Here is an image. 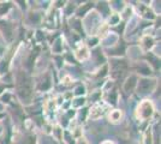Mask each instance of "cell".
<instances>
[{
	"label": "cell",
	"instance_id": "cell-1",
	"mask_svg": "<svg viewBox=\"0 0 161 144\" xmlns=\"http://www.w3.org/2000/svg\"><path fill=\"white\" fill-rule=\"evenodd\" d=\"M16 89H17V95L24 102H29V100L33 96V83L31 78L25 73V72H18L16 77Z\"/></svg>",
	"mask_w": 161,
	"mask_h": 144
},
{
	"label": "cell",
	"instance_id": "cell-2",
	"mask_svg": "<svg viewBox=\"0 0 161 144\" xmlns=\"http://www.w3.org/2000/svg\"><path fill=\"white\" fill-rule=\"evenodd\" d=\"M128 69V64L124 60H115L112 62V76L113 77H120Z\"/></svg>",
	"mask_w": 161,
	"mask_h": 144
},
{
	"label": "cell",
	"instance_id": "cell-3",
	"mask_svg": "<svg viewBox=\"0 0 161 144\" xmlns=\"http://www.w3.org/2000/svg\"><path fill=\"white\" fill-rule=\"evenodd\" d=\"M155 87V81H149V79H141L138 83V93L141 95H147L152 93V90Z\"/></svg>",
	"mask_w": 161,
	"mask_h": 144
},
{
	"label": "cell",
	"instance_id": "cell-4",
	"mask_svg": "<svg viewBox=\"0 0 161 144\" xmlns=\"http://www.w3.org/2000/svg\"><path fill=\"white\" fill-rule=\"evenodd\" d=\"M152 113H153V106H152V103L146 101V102H143L140 104V107H138V115L142 118V119H147L152 115Z\"/></svg>",
	"mask_w": 161,
	"mask_h": 144
},
{
	"label": "cell",
	"instance_id": "cell-5",
	"mask_svg": "<svg viewBox=\"0 0 161 144\" xmlns=\"http://www.w3.org/2000/svg\"><path fill=\"white\" fill-rule=\"evenodd\" d=\"M135 85H136V77L131 76V77H129L128 79H126V82L124 84V91H126L128 94L129 93H132Z\"/></svg>",
	"mask_w": 161,
	"mask_h": 144
},
{
	"label": "cell",
	"instance_id": "cell-6",
	"mask_svg": "<svg viewBox=\"0 0 161 144\" xmlns=\"http://www.w3.org/2000/svg\"><path fill=\"white\" fill-rule=\"evenodd\" d=\"M22 144H35V137L31 136V135H28V136L23 138Z\"/></svg>",
	"mask_w": 161,
	"mask_h": 144
}]
</instances>
